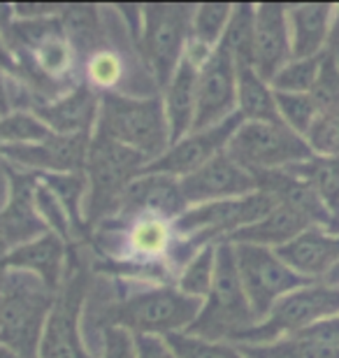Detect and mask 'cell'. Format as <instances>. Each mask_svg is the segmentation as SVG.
I'll return each instance as SVG.
<instances>
[{
    "mask_svg": "<svg viewBox=\"0 0 339 358\" xmlns=\"http://www.w3.org/2000/svg\"><path fill=\"white\" fill-rule=\"evenodd\" d=\"M137 342V358H177L165 338L156 335H135Z\"/></svg>",
    "mask_w": 339,
    "mask_h": 358,
    "instance_id": "cell-44",
    "label": "cell"
},
{
    "mask_svg": "<svg viewBox=\"0 0 339 358\" xmlns=\"http://www.w3.org/2000/svg\"><path fill=\"white\" fill-rule=\"evenodd\" d=\"M298 335L300 338H307V340L321 342V345H330V347L339 349V314L337 317L319 321V324H314L312 328H307V331H302Z\"/></svg>",
    "mask_w": 339,
    "mask_h": 358,
    "instance_id": "cell-43",
    "label": "cell"
},
{
    "mask_svg": "<svg viewBox=\"0 0 339 358\" xmlns=\"http://www.w3.org/2000/svg\"><path fill=\"white\" fill-rule=\"evenodd\" d=\"M98 112L100 98L89 84H79L63 98L33 107V114H38L56 135H91V126L98 121Z\"/></svg>",
    "mask_w": 339,
    "mask_h": 358,
    "instance_id": "cell-20",
    "label": "cell"
},
{
    "mask_svg": "<svg viewBox=\"0 0 339 358\" xmlns=\"http://www.w3.org/2000/svg\"><path fill=\"white\" fill-rule=\"evenodd\" d=\"M305 140L314 156H339V105L316 117Z\"/></svg>",
    "mask_w": 339,
    "mask_h": 358,
    "instance_id": "cell-38",
    "label": "cell"
},
{
    "mask_svg": "<svg viewBox=\"0 0 339 358\" xmlns=\"http://www.w3.org/2000/svg\"><path fill=\"white\" fill-rule=\"evenodd\" d=\"M193 5L140 7V49L156 84L168 87L189 49Z\"/></svg>",
    "mask_w": 339,
    "mask_h": 358,
    "instance_id": "cell-6",
    "label": "cell"
},
{
    "mask_svg": "<svg viewBox=\"0 0 339 358\" xmlns=\"http://www.w3.org/2000/svg\"><path fill=\"white\" fill-rule=\"evenodd\" d=\"M35 184L33 179L26 177H12V196L10 205L3 212V231L10 240H26L28 235H33L38 231H45L38 210H35Z\"/></svg>",
    "mask_w": 339,
    "mask_h": 358,
    "instance_id": "cell-27",
    "label": "cell"
},
{
    "mask_svg": "<svg viewBox=\"0 0 339 358\" xmlns=\"http://www.w3.org/2000/svg\"><path fill=\"white\" fill-rule=\"evenodd\" d=\"M284 170L312 184L330 214L339 221V156H312L309 161Z\"/></svg>",
    "mask_w": 339,
    "mask_h": 358,
    "instance_id": "cell-28",
    "label": "cell"
},
{
    "mask_svg": "<svg viewBox=\"0 0 339 358\" xmlns=\"http://www.w3.org/2000/svg\"><path fill=\"white\" fill-rule=\"evenodd\" d=\"M235 5H198L193 10L191 19V35H189V49L186 56L203 66L205 59L219 47V42L226 35V28L233 17Z\"/></svg>",
    "mask_w": 339,
    "mask_h": 358,
    "instance_id": "cell-25",
    "label": "cell"
},
{
    "mask_svg": "<svg viewBox=\"0 0 339 358\" xmlns=\"http://www.w3.org/2000/svg\"><path fill=\"white\" fill-rule=\"evenodd\" d=\"M10 40H19V47L26 52V56H21L19 61L33 63L49 80H63L72 70L75 47L70 42V35H66V26H63L61 17L38 21L17 19L10 35H7V45H10Z\"/></svg>",
    "mask_w": 339,
    "mask_h": 358,
    "instance_id": "cell-11",
    "label": "cell"
},
{
    "mask_svg": "<svg viewBox=\"0 0 339 358\" xmlns=\"http://www.w3.org/2000/svg\"><path fill=\"white\" fill-rule=\"evenodd\" d=\"M254 310L244 293L240 270H237L235 247L230 242L216 245V275L209 296L186 335L212 342H233L244 331L256 326Z\"/></svg>",
    "mask_w": 339,
    "mask_h": 358,
    "instance_id": "cell-3",
    "label": "cell"
},
{
    "mask_svg": "<svg viewBox=\"0 0 339 358\" xmlns=\"http://www.w3.org/2000/svg\"><path fill=\"white\" fill-rule=\"evenodd\" d=\"M288 268L309 282H319L339 263V231L312 226L293 242L274 249Z\"/></svg>",
    "mask_w": 339,
    "mask_h": 358,
    "instance_id": "cell-18",
    "label": "cell"
},
{
    "mask_svg": "<svg viewBox=\"0 0 339 358\" xmlns=\"http://www.w3.org/2000/svg\"><path fill=\"white\" fill-rule=\"evenodd\" d=\"M82 300V282L75 279L56 298L38 358H91L84 352L77 333V310Z\"/></svg>",
    "mask_w": 339,
    "mask_h": 358,
    "instance_id": "cell-19",
    "label": "cell"
},
{
    "mask_svg": "<svg viewBox=\"0 0 339 358\" xmlns=\"http://www.w3.org/2000/svg\"><path fill=\"white\" fill-rule=\"evenodd\" d=\"M42 184H47L49 189L54 191V196L61 200V205L66 207L68 217L72 221V228L75 231H82V193L89 184L84 173H66V175H42L40 177Z\"/></svg>",
    "mask_w": 339,
    "mask_h": 358,
    "instance_id": "cell-36",
    "label": "cell"
},
{
    "mask_svg": "<svg viewBox=\"0 0 339 358\" xmlns=\"http://www.w3.org/2000/svg\"><path fill=\"white\" fill-rule=\"evenodd\" d=\"M237 270L244 286V293L249 298V305L254 310L256 321H263L270 310L288 293L302 289L307 284H314L309 279L300 277L279 259L277 252L268 247L256 245H233Z\"/></svg>",
    "mask_w": 339,
    "mask_h": 358,
    "instance_id": "cell-10",
    "label": "cell"
},
{
    "mask_svg": "<svg viewBox=\"0 0 339 358\" xmlns=\"http://www.w3.org/2000/svg\"><path fill=\"white\" fill-rule=\"evenodd\" d=\"M237 112V63L233 52L219 42L198 70V105L193 131L216 126Z\"/></svg>",
    "mask_w": 339,
    "mask_h": 358,
    "instance_id": "cell-12",
    "label": "cell"
},
{
    "mask_svg": "<svg viewBox=\"0 0 339 358\" xmlns=\"http://www.w3.org/2000/svg\"><path fill=\"white\" fill-rule=\"evenodd\" d=\"M247 358H339V349L321 342L300 338H284L270 345H237Z\"/></svg>",
    "mask_w": 339,
    "mask_h": 358,
    "instance_id": "cell-29",
    "label": "cell"
},
{
    "mask_svg": "<svg viewBox=\"0 0 339 358\" xmlns=\"http://www.w3.org/2000/svg\"><path fill=\"white\" fill-rule=\"evenodd\" d=\"M242 124H244V117L240 112H235L233 117H228L226 121H221V124L203 128V131H191L186 138L175 142V145H170V149L161 159L149 163L144 170H147V173H163L177 179L189 177L191 173H196V170L207 166L214 156L226 152L233 135L237 133V128Z\"/></svg>",
    "mask_w": 339,
    "mask_h": 358,
    "instance_id": "cell-13",
    "label": "cell"
},
{
    "mask_svg": "<svg viewBox=\"0 0 339 358\" xmlns=\"http://www.w3.org/2000/svg\"><path fill=\"white\" fill-rule=\"evenodd\" d=\"M337 5H291L286 7L293 59H314L326 54Z\"/></svg>",
    "mask_w": 339,
    "mask_h": 358,
    "instance_id": "cell-21",
    "label": "cell"
},
{
    "mask_svg": "<svg viewBox=\"0 0 339 358\" xmlns=\"http://www.w3.org/2000/svg\"><path fill=\"white\" fill-rule=\"evenodd\" d=\"M182 191L189 207L219 203V200L244 198L258 191L254 173L244 170L228 152H221L196 173L182 179Z\"/></svg>",
    "mask_w": 339,
    "mask_h": 358,
    "instance_id": "cell-15",
    "label": "cell"
},
{
    "mask_svg": "<svg viewBox=\"0 0 339 358\" xmlns=\"http://www.w3.org/2000/svg\"><path fill=\"white\" fill-rule=\"evenodd\" d=\"M0 68H3L5 73H12V75L21 73L19 59H17V54L10 49V45H7L5 35H0Z\"/></svg>",
    "mask_w": 339,
    "mask_h": 358,
    "instance_id": "cell-45",
    "label": "cell"
},
{
    "mask_svg": "<svg viewBox=\"0 0 339 358\" xmlns=\"http://www.w3.org/2000/svg\"><path fill=\"white\" fill-rule=\"evenodd\" d=\"M0 358H26V356L17 354V352H14V349H10V347L0 345Z\"/></svg>",
    "mask_w": 339,
    "mask_h": 358,
    "instance_id": "cell-50",
    "label": "cell"
},
{
    "mask_svg": "<svg viewBox=\"0 0 339 358\" xmlns=\"http://www.w3.org/2000/svg\"><path fill=\"white\" fill-rule=\"evenodd\" d=\"M293 59L286 5L263 3L254 10V68L265 82Z\"/></svg>",
    "mask_w": 339,
    "mask_h": 358,
    "instance_id": "cell-17",
    "label": "cell"
},
{
    "mask_svg": "<svg viewBox=\"0 0 339 358\" xmlns=\"http://www.w3.org/2000/svg\"><path fill=\"white\" fill-rule=\"evenodd\" d=\"M279 203L268 191L258 189L244 198L189 207L172 226H175L177 235H184V240L189 245L207 247L214 245V242L219 245V242H226L240 228L256 224L258 219H263Z\"/></svg>",
    "mask_w": 339,
    "mask_h": 358,
    "instance_id": "cell-7",
    "label": "cell"
},
{
    "mask_svg": "<svg viewBox=\"0 0 339 358\" xmlns=\"http://www.w3.org/2000/svg\"><path fill=\"white\" fill-rule=\"evenodd\" d=\"M96 135L154 163L170 149V126L163 98H128L107 91L100 96Z\"/></svg>",
    "mask_w": 339,
    "mask_h": 358,
    "instance_id": "cell-1",
    "label": "cell"
},
{
    "mask_svg": "<svg viewBox=\"0 0 339 358\" xmlns=\"http://www.w3.org/2000/svg\"><path fill=\"white\" fill-rule=\"evenodd\" d=\"M5 277H7V266L5 261L0 259V303H3V289H5Z\"/></svg>",
    "mask_w": 339,
    "mask_h": 358,
    "instance_id": "cell-49",
    "label": "cell"
},
{
    "mask_svg": "<svg viewBox=\"0 0 339 358\" xmlns=\"http://www.w3.org/2000/svg\"><path fill=\"white\" fill-rule=\"evenodd\" d=\"M119 210L131 217H158L175 224L189 210V203L182 191V179L142 170L124 191Z\"/></svg>",
    "mask_w": 339,
    "mask_h": 358,
    "instance_id": "cell-16",
    "label": "cell"
},
{
    "mask_svg": "<svg viewBox=\"0 0 339 358\" xmlns=\"http://www.w3.org/2000/svg\"><path fill=\"white\" fill-rule=\"evenodd\" d=\"M312 226L314 224L305 214L293 210L291 205L279 203L263 219H258L256 224H251L247 228H240L226 242H230V245H256V247L279 249L288 245V242H293L298 235H302Z\"/></svg>",
    "mask_w": 339,
    "mask_h": 358,
    "instance_id": "cell-24",
    "label": "cell"
},
{
    "mask_svg": "<svg viewBox=\"0 0 339 358\" xmlns=\"http://www.w3.org/2000/svg\"><path fill=\"white\" fill-rule=\"evenodd\" d=\"M226 152L254 175L298 166L314 156L307 140L288 126L263 124V121H244Z\"/></svg>",
    "mask_w": 339,
    "mask_h": 358,
    "instance_id": "cell-8",
    "label": "cell"
},
{
    "mask_svg": "<svg viewBox=\"0 0 339 358\" xmlns=\"http://www.w3.org/2000/svg\"><path fill=\"white\" fill-rule=\"evenodd\" d=\"M86 73H89V82L93 87L114 89L124 77V61L112 49H96L86 63Z\"/></svg>",
    "mask_w": 339,
    "mask_h": 358,
    "instance_id": "cell-40",
    "label": "cell"
},
{
    "mask_svg": "<svg viewBox=\"0 0 339 358\" xmlns=\"http://www.w3.org/2000/svg\"><path fill=\"white\" fill-rule=\"evenodd\" d=\"M216 275V245H207L205 249H198L196 256H191L179 275L177 289L189 298L205 300L212 291Z\"/></svg>",
    "mask_w": 339,
    "mask_h": 358,
    "instance_id": "cell-31",
    "label": "cell"
},
{
    "mask_svg": "<svg viewBox=\"0 0 339 358\" xmlns=\"http://www.w3.org/2000/svg\"><path fill=\"white\" fill-rule=\"evenodd\" d=\"M203 300L184 296L179 289H149L121 300L110 312V326H121L133 335L168 338L186 333L203 310Z\"/></svg>",
    "mask_w": 339,
    "mask_h": 358,
    "instance_id": "cell-5",
    "label": "cell"
},
{
    "mask_svg": "<svg viewBox=\"0 0 339 358\" xmlns=\"http://www.w3.org/2000/svg\"><path fill=\"white\" fill-rule=\"evenodd\" d=\"M14 21H17V12H14V5H7V3H0V35H10Z\"/></svg>",
    "mask_w": 339,
    "mask_h": 358,
    "instance_id": "cell-47",
    "label": "cell"
},
{
    "mask_svg": "<svg viewBox=\"0 0 339 358\" xmlns=\"http://www.w3.org/2000/svg\"><path fill=\"white\" fill-rule=\"evenodd\" d=\"M198 70L200 66L184 56L179 63L177 73L165 87V117L170 126V145H175L182 138H186L193 131V119H196V105H198Z\"/></svg>",
    "mask_w": 339,
    "mask_h": 358,
    "instance_id": "cell-23",
    "label": "cell"
},
{
    "mask_svg": "<svg viewBox=\"0 0 339 358\" xmlns=\"http://www.w3.org/2000/svg\"><path fill=\"white\" fill-rule=\"evenodd\" d=\"M52 128L33 112H10L0 119V149L35 145L52 138Z\"/></svg>",
    "mask_w": 339,
    "mask_h": 358,
    "instance_id": "cell-33",
    "label": "cell"
},
{
    "mask_svg": "<svg viewBox=\"0 0 339 358\" xmlns=\"http://www.w3.org/2000/svg\"><path fill=\"white\" fill-rule=\"evenodd\" d=\"M91 135H52L35 145L3 147L0 154L17 168H28L42 175L86 173Z\"/></svg>",
    "mask_w": 339,
    "mask_h": 358,
    "instance_id": "cell-14",
    "label": "cell"
},
{
    "mask_svg": "<svg viewBox=\"0 0 339 358\" xmlns=\"http://www.w3.org/2000/svg\"><path fill=\"white\" fill-rule=\"evenodd\" d=\"M35 210H38L42 224L52 226V233L59 235L61 240H66L70 231H75L66 207H63L61 200L54 196V191L42 182L35 184Z\"/></svg>",
    "mask_w": 339,
    "mask_h": 358,
    "instance_id": "cell-39",
    "label": "cell"
},
{
    "mask_svg": "<svg viewBox=\"0 0 339 358\" xmlns=\"http://www.w3.org/2000/svg\"><path fill=\"white\" fill-rule=\"evenodd\" d=\"M0 114H10V96H7V87H5V70L0 68Z\"/></svg>",
    "mask_w": 339,
    "mask_h": 358,
    "instance_id": "cell-48",
    "label": "cell"
},
{
    "mask_svg": "<svg viewBox=\"0 0 339 358\" xmlns=\"http://www.w3.org/2000/svg\"><path fill=\"white\" fill-rule=\"evenodd\" d=\"M149 166L147 159L117 142L93 135L89 161H86V179H89V221L107 217L119 210L124 191L142 170Z\"/></svg>",
    "mask_w": 339,
    "mask_h": 358,
    "instance_id": "cell-9",
    "label": "cell"
},
{
    "mask_svg": "<svg viewBox=\"0 0 339 358\" xmlns=\"http://www.w3.org/2000/svg\"><path fill=\"white\" fill-rule=\"evenodd\" d=\"M172 231H175L172 221L158 217H137L131 226V235H128L131 252L140 259H156L170 249Z\"/></svg>",
    "mask_w": 339,
    "mask_h": 358,
    "instance_id": "cell-30",
    "label": "cell"
},
{
    "mask_svg": "<svg viewBox=\"0 0 339 358\" xmlns=\"http://www.w3.org/2000/svg\"><path fill=\"white\" fill-rule=\"evenodd\" d=\"M312 98L316 100L321 112L339 105V70L328 56L323 59V68H321L319 82H316V87L312 89Z\"/></svg>",
    "mask_w": 339,
    "mask_h": 358,
    "instance_id": "cell-41",
    "label": "cell"
},
{
    "mask_svg": "<svg viewBox=\"0 0 339 358\" xmlns=\"http://www.w3.org/2000/svg\"><path fill=\"white\" fill-rule=\"evenodd\" d=\"M323 59L326 54L314 56V59H291L272 77L270 87L279 93H312L319 82Z\"/></svg>",
    "mask_w": 339,
    "mask_h": 358,
    "instance_id": "cell-34",
    "label": "cell"
},
{
    "mask_svg": "<svg viewBox=\"0 0 339 358\" xmlns=\"http://www.w3.org/2000/svg\"><path fill=\"white\" fill-rule=\"evenodd\" d=\"M165 342L175 352L177 358H247L237 345L230 342H212V340H200L186 333L168 335Z\"/></svg>",
    "mask_w": 339,
    "mask_h": 358,
    "instance_id": "cell-37",
    "label": "cell"
},
{
    "mask_svg": "<svg viewBox=\"0 0 339 358\" xmlns=\"http://www.w3.org/2000/svg\"><path fill=\"white\" fill-rule=\"evenodd\" d=\"M103 358H137L135 335L121 326H107Z\"/></svg>",
    "mask_w": 339,
    "mask_h": 358,
    "instance_id": "cell-42",
    "label": "cell"
},
{
    "mask_svg": "<svg viewBox=\"0 0 339 358\" xmlns=\"http://www.w3.org/2000/svg\"><path fill=\"white\" fill-rule=\"evenodd\" d=\"M339 314V286L314 282L288 293L272 307L270 314L249 331H244L233 345H270L293 338L323 319Z\"/></svg>",
    "mask_w": 339,
    "mask_h": 358,
    "instance_id": "cell-4",
    "label": "cell"
},
{
    "mask_svg": "<svg viewBox=\"0 0 339 358\" xmlns=\"http://www.w3.org/2000/svg\"><path fill=\"white\" fill-rule=\"evenodd\" d=\"M237 112L244 121L281 124L274 89L258 75L254 66H237Z\"/></svg>",
    "mask_w": 339,
    "mask_h": 358,
    "instance_id": "cell-26",
    "label": "cell"
},
{
    "mask_svg": "<svg viewBox=\"0 0 339 358\" xmlns=\"http://www.w3.org/2000/svg\"><path fill=\"white\" fill-rule=\"evenodd\" d=\"M326 56L335 63L339 70V5L335 10V21H333V31H330V40L326 47Z\"/></svg>",
    "mask_w": 339,
    "mask_h": 358,
    "instance_id": "cell-46",
    "label": "cell"
},
{
    "mask_svg": "<svg viewBox=\"0 0 339 358\" xmlns=\"http://www.w3.org/2000/svg\"><path fill=\"white\" fill-rule=\"evenodd\" d=\"M54 305L56 291L42 279L7 268L0 303V345L26 358H38Z\"/></svg>",
    "mask_w": 339,
    "mask_h": 358,
    "instance_id": "cell-2",
    "label": "cell"
},
{
    "mask_svg": "<svg viewBox=\"0 0 339 358\" xmlns=\"http://www.w3.org/2000/svg\"><path fill=\"white\" fill-rule=\"evenodd\" d=\"M3 261L10 270L31 272V275L42 279L49 289L56 291L61 286L63 263H66V247H63V240L59 235L47 231L38 235V238H31L26 242L14 245V249Z\"/></svg>",
    "mask_w": 339,
    "mask_h": 358,
    "instance_id": "cell-22",
    "label": "cell"
},
{
    "mask_svg": "<svg viewBox=\"0 0 339 358\" xmlns=\"http://www.w3.org/2000/svg\"><path fill=\"white\" fill-rule=\"evenodd\" d=\"M254 10L256 5H235L221 40L233 52L237 66H254Z\"/></svg>",
    "mask_w": 339,
    "mask_h": 358,
    "instance_id": "cell-32",
    "label": "cell"
},
{
    "mask_svg": "<svg viewBox=\"0 0 339 358\" xmlns=\"http://www.w3.org/2000/svg\"><path fill=\"white\" fill-rule=\"evenodd\" d=\"M274 100H277V112L281 124L305 138L309 128L314 126L316 117L321 114L319 105L312 98V93H279L274 91Z\"/></svg>",
    "mask_w": 339,
    "mask_h": 358,
    "instance_id": "cell-35",
    "label": "cell"
}]
</instances>
